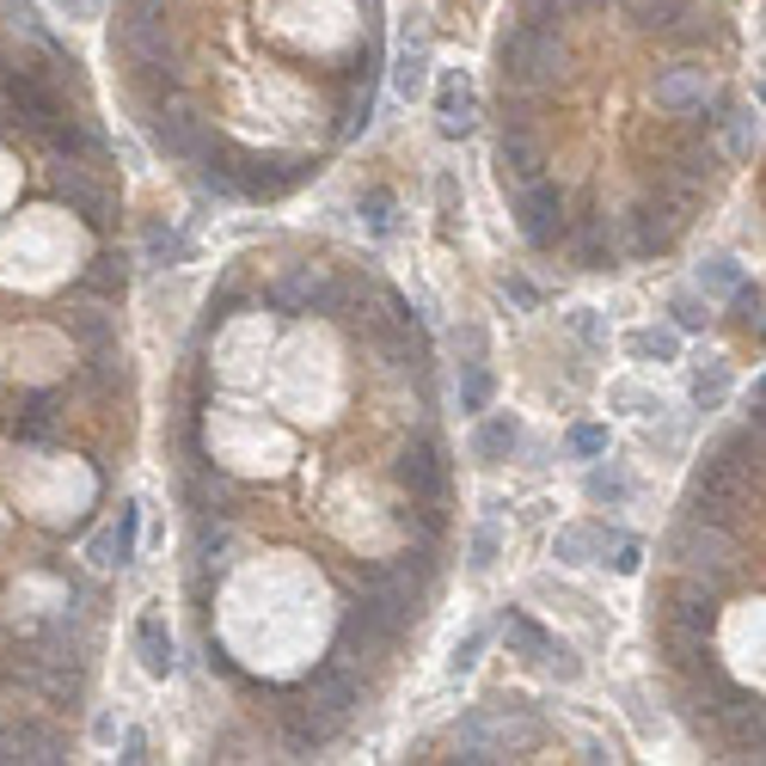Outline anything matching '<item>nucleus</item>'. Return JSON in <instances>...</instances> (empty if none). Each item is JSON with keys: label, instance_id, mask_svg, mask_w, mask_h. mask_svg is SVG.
<instances>
[{"label": "nucleus", "instance_id": "f257e3e1", "mask_svg": "<svg viewBox=\"0 0 766 766\" xmlns=\"http://www.w3.org/2000/svg\"><path fill=\"white\" fill-rule=\"evenodd\" d=\"M540 742V717L528 711H467L460 717V760H503V754H528Z\"/></svg>", "mask_w": 766, "mask_h": 766}, {"label": "nucleus", "instance_id": "39448f33", "mask_svg": "<svg viewBox=\"0 0 766 766\" xmlns=\"http://www.w3.org/2000/svg\"><path fill=\"white\" fill-rule=\"evenodd\" d=\"M680 222H687V209L668 197H644L638 209H631V246L644 252V258H656V252H668L680 239Z\"/></svg>", "mask_w": 766, "mask_h": 766}, {"label": "nucleus", "instance_id": "0eeeda50", "mask_svg": "<svg viewBox=\"0 0 766 766\" xmlns=\"http://www.w3.org/2000/svg\"><path fill=\"white\" fill-rule=\"evenodd\" d=\"M668 552L675 558H687L699 577H711V582H724V570H729V540H724V528H680L675 540H668Z\"/></svg>", "mask_w": 766, "mask_h": 766}, {"label": "nucleus", "instance_id": "6ab92c4d", "mask_svg": "<svg viewBox=\"0 0 766 766\" xmlns=\"http://www.w3.org/2000/svg\"><path fill=\"white\" fill-rule=\"evenodd\" d=\"M56 430V393H31L26 405L13 411V435L19 442H43Z\"/></svg>", "mask_w": 766, "mask_h": 766}, {"label": "nucleus", "instance_id": "aec40b11", "mask_svg": "<svg viewBox=\"0 0 766 766\" xmlns=\"http://www.w3.org/2000/svg\"><path fill=\"white\" fill-rule=\"evenodd\" d=\"M87 288L92 295H124L129 288V258L124 252H99V258L87 264Z\"/></svg>", "mask_w": 766, "mask_h": 766}, {"label": "nucleus", "instance_id": "423d86ee", "mask_svg": "<svg viewBox=\"0 0 766 766\" xmlns=\"http://www.w3.org/2000/svg\"><path fill=\"white\" fill-rule=\"evenodd\" d=\"M662 626L693 631V638H711V626H717V595L705 589V577H699V582H680V589L668 595V601H662Z\"/></svg>", "mask_w": 766, "mask_h": 766}, {"label": "nucleus", "instance_id": "7c9ffc66", "mask_svg": "<svg viewBox=\"0 0 766 766\" xmlns=\"http://www.w3.org/2000/svg\"><path fill=\"white\" fill-rule=\"evenodd\" d=\"M362 222H369L374 239L393 234V190H369V197H362Z\"/></svg>", "mask_w": 766, "mask_h": 766}, {"label": "nucleus", "instance_id": "c03bdc74", "mask_svg": "<svg viewBox=\"0 0 766 766\" xmlns=\"http://www.w3.org/2000/svg\"><path fill=\"white\" fill-rule=\"evenodd\" d=\"M570 325H577V337H582V344H601V320H595L589 307H582V313H570Z\"/></svg>", "mask_w": 766, "mask_h": 766}, {"label": "nucleus", "instance_id": "393cba45", "mask_svg": "<svg viewBox=\"0 0 766 766\" xmlns=\"http://www.w3.org/2000/svg\"><path fill=\"white\" fill-rule=\"evenodd\" d=\"M515 442H521V423H515V418H491V423L479 430V454H484V460H503Z\"/></svg>", "mask_w": 766, "mask_h": 766}, {"label": "nucleus", "instance_id": "7ed1b4c3", "mask_svg": "<svg viewBox=\"0 0 766 766\" xmlns=\"http://www.w3.org/2000/svg\"><path fill=\"white\" fill-rule=\"evenodd\" d=\"M227 178H234L239 197H288L301 178H313V160H301V154H239V166Z\"/></svg>", "mask_w": 766, "mask_h": 766}, {"label": "nucleus", "instance_id": "4be33fe9", "mask_svg": "<svg viewBox=\"0 0 766 766\" xmlns=\"http://www.w3.org/2000/svg\"><path fill=\"white\" fill-rule=\"evenodd\" d=\"M607 540H613V533H601V528H564L558 533V558H564V564H589L595 552H607Z\"/></svg>", "mask_w": 766, "mask_h": 766}, {"label": "nucleus", "instance_id": "72a5a7b5", "mask_svg": "<svg viewBox=\"0 0 766 766\" xmlns=\"http://www.w3.org/2000/svg\"><path fill=\"white\" fill-rule=\"evenodd\" d=\"M423 68H430V56H423V50H405V56H399V99H418V92H423Z\"/></svg>", "mask_w": 766, "mask_h": 766}, {"label": "nucleus", "instance_id": "bb28decb", "mask_svg": "<svg viewBox=\"0 0 766 766\" xmlns=\"http://www.w3.org/2000/svg\"><path fill=\"white\" fill-rule=\"evenodd\" d=\"M589 497H595V503H626V497H631V479H626L619 467H595V472H589Z\"/></svg>", "mask_w": 766, "mask_h": 766}, {"label": "nucleus", "instance_id": "4468645a", "mask_svg": "<svg viewBox=\"0 0 766 766\" xmlns=\"http://www.w3.org/2000/svg\"><path fill=\"white\" fill-rule=\"evenodd\" d=\"M136 650H141V668H148L154 680H166V675L178 668V656H173V631H166V619L154 613V607L136 619Z\"/></svg>", "mask_w": 766, "mask_h": 766}, {"label": "nucleus", "instance_id": "b1692460", "mask_svg": "<svg viewBox=\"0 0 766 766\" xmlns=\"http://www.w3.org/2000/svg\"><path fill=\"white\" fill-rule=\"evenodd\" d=\"M19 760H62V736H50V729L38 724H19Z\"/></svg>", "mask_w": 766, "mask_h": 766}, {"label": "nucleus", "instance_id": "de8ad7c7", "mask_svg": "<svg viewBox=\"0 0 766 766\" xmlns=\"http://www.w3.org/2000/svg\"><path fill=\"white\" fill-rule=\"evenodd\" d=\"M68 13H92V0H62Z\"/></svg>", "mask_w": 766, "mask_h": 766}, {"label": "nucleus", "instance_id": "ea45409f", "mask_svg": "<svg viewBox=\"0 0 766 766\" xmlns=\"http://www.w3.org/2000/svg\"><path fill=\"white\" fill-rule=\"evenodd\" d=\"M607 546H613V570H619V577H631V570L644 564V546L638 540H619V533H613Z\"/></svg>", "mask_w": 766, "mask_h": 766}, {"label": "nucleus", "instance_id": "c9c22d12", "mask_svg": "<svg viewBox=\"0 0 766 766\" xmlns=\"http://www.w3.org/2000/svg\"><path fill=\"white\" fill-rule=\"evenodd\" d=\"M724 386H729L724 362H711V369L693 374V399H699V405H717V399H724Z\"/></svg>", "mask_w": 766, "mask_h": 766}, {"label": "nucleus", "instance_id": "a211bd4d", "mask_svg": "<svg viewBox=\"0 0 766 766\" xmlns=\"http://www.w3.org/2000/svg\"><path fill=\"white\" fill-rule=\"evenodd\" d=\"M307 693H313V699H325L332 711H344V717H350V705L362 699V680L350 675V662H325L320 675L307 680Z\"/></svg>", "mask_w": 766, "mask_h": 766}, {"label": "nucleus", "instance_id": "5701e85b", "mask_svg": "<svg viewBox=\"0 0 766 766\" xmlns=\"http://www.w3.org/2000/svg\"><path fill=\"white\" fill-rule=\"evenodd\" d=\"M503 638H509V650H521V656H528V662H540V656H546V644H552L540 626H533V619H521V613H509Z\"/></svg>", "mask_w": 766, "mask_h": 766}, {"label": "nucleus", "instance_id": "f704fd0d", "mask_svg": "<svg viewBox=\"0 0 766 766\" xmlns=\"http://www.w3.org/2000/svg\"><path fill=\"white\" fill-rule=\"evenodd\" d=\"M227 546H234V540H227V528H209V521H203V533H197V558H203V564L227 570Z\"/></svg>", "mask_w": 766, "mask_h": 766}, {"label": "nucleus", "instance_id": "9d476101", "mask_svg": "<svg viewBox=\"0 0 766 766\" xmlns=\"http://www.w3.org/2000/svg\"><path fill=\"white\" fill-rule=\"evenodd\" d=\"M399 484H405L411 497H423V503H435L442 497V484H448V467H442V454H435L430 442H411L405 454H399Z\"/></svg>", "mask_w": 766, "mask_h": 766}, {"label": "nucleus", "instance_id": "1a4fd4ad", "mask_svg": "<svg viewBox=\"0 0 766 766\" xmlns=\"http://www.w3.org/2000/svg\"><path fill=\"white\" fill-rule=\"evenodd\" d=\"M283 717H288V742H295V754H307V748H320V742H332L337 724H344V711H332V705L313 699V693H307V699H295Z\"/></svg>", "mask_w": 766, "mask_h": 766}, {"label": "nucleus", "instance_id": "cd10ccee", "mask_svg": "<svg viewBox=\"0 0 766 766\" xmlns=\"http://www.w3.org/2000/svg\"><path fill=\"white\" fill-rule=\"evenodd\" d=\"M484 405H491V369H479V362H472V369L460 374V411H472V418H479Z\"/></svg>", "mask_w": 766, "mask_h": 766}, {"label": "nucleus", "instance_id": "20e7f679", "mask_svg": "<svg viewBox=\"0 0 766 766\" xmlns=\"http://www.w3.org/2000/svg\"><path fill=\"white\" fill-rule=\"evenodd\" d=\"M515 215H521V234H528V246H540V252H552L558 239H564V197H558L546 178H533V185H521V203H515Z\"/></svg>", "mask_w": 766, "mask_h": 766}, {"label": "nucleus", "instance_id": "c85d7f7f", "mask_svg": "<svg viewBox=\"0 0 766 766\" xmlns=\"http://www.w3.org/2000/svg\"><path fill=\"white\" fill-rule=\"evenodd\" d=\"M754 148H760V117H754V111H729V154L748 160Z\"/></svg>", "mask_w": 766, "mask_h": 766}, {"label": "nucleus", "instance_id": "ddd939ff", "mask_svg": "<svg viewBox=\"0 0 766 766\" xmlns=\"http://www.w3.org/2000/svg\"><path fill=\"white\" fill-rule=\"evenodd\" d=\"M497 173H503V185H533V178L546 173L540 141H533L528 129H509V136H503V148H497Z\"/></svg>", "mask_w": 766, "mask_h": 766}, {"label": "nucleus", "instance_id": "f03ea898", "mask_svg": "<svg viewBox=\"0 0 766 766\" xmlns=\"http://www.w3.org/2000/svg\"><path fill=\"white\" fill-rule=\"evenodd\" d=\"M497 62H503L509 87H546V80L564 75V43L540 26H515L503 43H497Z\"/></svg>", "mask_w": 766, "mask_h": 766}, {"label": "nucleus", "instance_id": "a19ab883", "mask_svg": "<svg viewBox=\"0 0 766 766\" xmlns=\"http://www.w3.org/2000/svg\"><path fill=\"white\" fill-rule=\"evenodd\" d=\"M148 252H154V258H185V239L166 234V227H154V234H148Z\"/></svg>", "mask_w": 766, "mask_h": 766}, {"label": "nucleus", "instance_id": "a878e982", "mask_svg": "<svg viewBox=\"0 0 766 766\" xmlns=\"http://www.w3.org/2000/svg\"><path fill=\"white\" fill-rule=\"evenodd\" d=\"M582 264L589 271H607L613 264V239H607V222L595 215V222H582Z\"/></svg>", "mask_w": 766, "mask_h": 766}, {"label": "nucleus", "instance_id": "2f4dec72", "mask_svg": "<svg viewBox=\"0 0 766 766\" xmlns=\"http://www.w3.org/2000/svg\"><path fill=\"white\" fill-rule=\"evenodd\" d=\"M760 307H766V301H760V288H748V283H736V288H729V313H736V325H742V332H760Z\"/></svg>", "mask_w": 766, "mask_h": 766}, {"label": "nucleus", "instance_id": "49530a36", "mask_svg": "<svg viewBox=\"0 0 766 766\" xmlns=\"http://www.w3.org/2000/svg\"><path fill=\"white\" fill-rule=\"evenodd\" d=\"M124 760H148V736H141V729H129V736H124Z\"/></svg>", "mask_w": 766, "mask_h": 766}, {"label": "nucleus", "instance_id": "dca6fc26", "mask_svg": "<svg viewBox=\"0 0 766 766\" xmlns=\"http://www.w3.org/2000/svg\"><path fill=\"white\" fill-rule=\"evenodd\" d=\"M656 105L662 111H699L705 105V68H662L656 75Z\"/></svg>", "mask_w": 766, "mask_h": 766}, {"label": "nucleus", "instance_id": "473e14b6", "mask_svg": "<svg viewBox=\"0 0 766 766\" xmlns=\"http://www.w3.org/2000/svg\"><path fill=\"white\" fill-rule=\"evenodd\" d=\"M631 13H638L644 26L668 31V26H675V19H687V0H631Z\"/></svg>", "mask_w": 766, "mask_h": 766}, {"label": "nucleus", "instance_id": "2eb2a0df", "mask_svg": "<svg viewBox=\"0 0 766 766\" xmlns=\"http://www.w3.org/2000/svg\"><path fill=\"white\" fill-rule=\"evenodd\" d=\"M320 295H325V276L313 264H295V271H283L271 283V307H288V313H313Z\"/></svg>", "mask_w": 766, "mask_h": 766}, {"label": "nucleus", "instance_id": "f8f14e48", "mask_svg": "<svg viewBox=\"0 0 766 766\" xmlns=\"http://www.w3.org/2000/svg\"><path fill=\"white\" fill-rule=\"evenodd\" d=\"M148 136H154V148H166L173 160H203V148H209L190 111H160V117H148Z\"/></svg>", "mask_w": 766, "mask_h": 766}, {"label": "nucleus", "instance_id": "9b49d317", "mask_svg": "<svg viewBox=\"0 0 766 766\" xmlns=\"http://www.w3.org/2000/svg\"><path fill=\"white\" fill-rule=\"evenodd\" d=\"M136 521H141V503L129 497V503L117 509L111 528L92 533V564H99V570H124L129 558H136Z\"/></svg>", "mask_w": 766, "mask_h": 766}, {"label": "nucleus", "instance_id": "412c9836", "mask_svg": "<svg viewBox=\"0 0 766 766\" xmlns=\"http://www.w3.org/2000/svg\"><path fill=\"white\" fill-rule=\"evenodd\" d=\"M626 350H631L638 362H675V356H680V337L668 332V325H644V332L626 337Z\"/></svg>", "mask_w": 766, "mask_h": 766}, {"label": "nucleus", "instance_id": "6e6552de", "mask_svg": "<svg viewBox=\"0 0 766 766\" xmlns=\"http://www.w3.org/2000/svg\"><path fill=\"white\" fill-rule=\"evenodd\" d=\"M56 197H62L68 209L80 215V222H92V227H105V222H111V215H117L111 190H105V185H92V178L80 173L75 160H68V166H56Z\"/></svg>", "mask_w": 766, "mask_h": 766}, {"label": "nucleus", "instance_id": "79ce46f5", "mask_svg": "<svg viewBox=\"0 0 766 766\" xmlns=\"http://www.w3.org/2000/svg\"><path fill=\"white\" fill-rule=\"evenodd\" d=\"M479 650H484V631H467V644L454 650V662H448V668H454V675H467V668L479 662Z\"/></svg>", "mask_w": 766, "mask_h": 766}, {"label": "nucleus", "instance_id": "e433bc0d", "mask_svg": "<svg viewBox=\"0 0 766 766\" xmlns=\"http://www.w3.org/2000/svg\"><path fill=\"white\" fill-rule=\"evenodd\" d=\"M68 332H75L80 344H92V350H99V344H111V325H105L99 313H68Z\"/></svg>", "mask_w": 766, "mask_h": 766}, {"label": "nucleus", "instance_id": "09e8293b", "mask_svg": "<svg viewBox=\"0 0 766 766\" xmlns=\"http://www.w3.org/2000/svg\"><path fill=\"white\" fill-rule=\"evenodd\" d=\"M0 80H7V56H0Z\"/></svg>", "mask_w": 766, "mask_h": 766}, {"label": "nucleus", "instance_id": "4c0bfd02", "mask_svg": "<svg viewBox=\"0 0 766 766\" xmlns=\"http://www.w3.org/2000/svg\"><path fill=\"white\" fill-rule=\"evenodd\" d=\"M570 454H582V460L607 454V430L601 423H577V430H570Z\"/></svg>", "mask_w": 766, "mask_h": 766}, {"label": "nucleus", "instance_id": "c756f323", "mask_svg": "<svg viewBox=\"0 0 766 766\" xmlns=\"http://www.w3.org/2000/svg\"><path fill=\"white\" fill-rule=\"evenodd\" d=\"M736 283H742V264H736V258H711V264H699V288H705V295H729Z\"/></svg>", "mask_w": 766, "mask_h": 766}, {"label": "nucleus", "instance_id": "f3484780", "mask_svg": "<svg viewBox=\"0 0 766 766\" xmlns=\"http://www.w3.org/2000/svg\"><path fill=\"white\" fill-rule=\"evenodd\" d=\"M435 117H442L448 136H467V129L479 124V99H472L467 75H448L442 80V92H435Z\"/></svg>", "mask_w": 766, "mask_h": 766}, {"label": "nucleus", "instance_id": "a18cd8bd", "mask_svg": "<svg viewBox=\"0 0 766 766\" xmlns=\"http://www.w3.org/2000/svg\"><path fill=\"white\" fill-rule=\"evenodd\" d=\"M503 295L515 301V307H533V301H540V295H533V283H521V276H509V283H503Z\"/></svg>", "mask_w": 766, "mask_h": 766}, {"label": "nucleus", "instance_id": "58836bf2", "mask_svg": "<svg viewBox=\"0 0 766 766\" xmlns=\"http://www.w3.org/2000/svg\"><path fill=\"white\" fill-rule=\"evenodd\" d=\"M668 313H675L680 332H699V325H705V307H699L693 295H675V301H668Z\"/></svg>", "mask_w": 766, "mask_h": 766}, {"label": "nucleus", "instance_id": "37998d69", "mask_svg": "<svg viewBox=\"0 0 766 766\" xmlns=\"http://www.w3.org/2000/svg\"><path fill=\"white\" fill-rule=\"evenodd\" d=\"M491 558H497V533L479 528V540H472V570H491Z\"/></svg>", "mask_w": 766, "mask_h": 766}]
</instances>
